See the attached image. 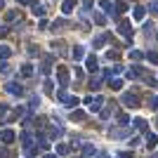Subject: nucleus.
Masks as SVG:
<instances>
[{
	"label": "nucleus",
	"mask_w": 158,
	"mask_h": 158,
	"mask_svg": "<svg viewBox=\"0 0 158 158\" xmlns=\"http://www.w3.org/2000/svg\"><path fill=\"white\" fill-rule=\"evenodd\" d=\"M123 104H125L127 109H135V106H139V97L127 92V94H123Z\"/></svg>",
	"instance_id": "nucleus-1"
},
{
	"label": "nucleus",
	"mask_w": 158,
	"mask_h": 158,
	"mask_svg": "<svg viewBox=\"0 0 158 158\" xmlns=\"http://www.w3.org/2000/svg\"><path fill=\"white\" fill-rule=\"evenodd\" d=\"M118 31H120V35H125V38H132V26H130V21H120V26H118Z\"/></svg>",
	"instance_id": "nucleus-2"
},
{
	"label": "nucleus",
	"mask_w": 158,
	"mask_h": 158,
	"mask_svg": "<svg viewBox=\"0 0 158 158\" xmlns=\"http://www.w3.org/2000/svg\"><path fill=\"white\" fill-rule=\"evenodd\" d=\"M73 7H76V0H64V5H61V10H64V14H71Z\"/></svg>",
	"instance_id": "nucleus-3"
},
{
	"label": "nucleus",
	"mask_w": 158,
	"mask_h": 158,
	"mask_svg": "<svg viewBox=\"0 0 158 158\" xmlns=\"http://www.w3.org/2000/svg\"><path fill=\"white\" fill-rule=\"evenodd\" d=\"M144 14H146L144 7H135V19H144Z\"/></svg>",
	"instance_id": "nucleus-4"
},
{
	"label": "nucleus",
	"mask_w": 158,
	"mask_h": 158,
	"mask_svg": "<svg viewBox=\"0 0 158 158\" xmlns=\"http://www.w3.org/2000/svg\"><path fill=\"white\" fill-rule=\"evenodd\" d=\"M87 69H90V71H97V59H94V57H87Z\"/></svg>",
	"instance_id": "nucleus-5"
},
{
	"label": "nucleus",
	"mask_w": 158,
	"mask_h": 158,
	"mask_svg": "<svg viewBox=\"0 0 158 158\" xmlns=\"http://www.w3.org/2000/svg\"><path fill=\"white\" fill-rule=\"evenodd\" d=\"M113 10H116V14H123V12L127 10V5H125V2H116V7H113Z\"/></svg>",
	"instance_id": "nucleus-6"
},
{
	"label": "nucleus",
	"mask_w": 158,
	"mask_h": 158,
	"mask_svg": "<svg viewBox=\"0 0 158 158\" xmlns=\"http://www.w3.org/2000/svg\"><path fill=\"white\" fill-rule=\"evenodd\" d=\"M156 142H158L156 135H149V137H146V144H149V149H153V146H156Z\"/></svg>",
	"instance_id": "nucleus-7"
},
{
	"label": "nucleus",
	"mask_w": 158,
	"mask_h": 158,
	"mask_svg": "<svg viewBox=\"0 0 158 158\" xmlns=\"http://www.w3.org/2000/svg\"><path fill=\"white\" fill-rule=\"evenodd\" d=\"M33 14H35V17H43V14H45L43 5H33Z\"/></svg>",
	"instance_id": "nucleus-8"
},
{
	"label": "nucleus",
	"mask_w": 158,
	"mask_h": 158,
	"mask_svg": "<svg viewBox=\"0 0 158 158\" xmlns=\"http://www.w3.org/2000/svg\"><path fill=\"white\" fill-rule=\"evenodd\" d=\"M142 57H144V54L139 52V50H132V52H130V59H135V61H139Z\"/></svg>",
	"instance_id": "nucleus-9"
},
{
	"label": "nucleus",
	"mask_w": 158,
	"mask_h": 158,
	"mask_svg": "<svg viewBox=\"0 0 158 158\" xmlns=\"http://www.w3.org/2000/svg\"><path fill=\"white\" fill-rule=\"evenodd\" d=\"M94 21H97L99 26H104V24H106V17H104V14H94Z\"/></svg>",
	"instance_id": "nucleus-10"
},
{
	"label": "nucleus",
	"mask_w": 158,
	"mask_h": 158,
	"mask_svg": "<svg viewBox=\"0 0 158 158\" xmlns=\"http://www.w3.org/2000/svg\"><path fill=\"white\" fill-rule=\"evenodd\" d=\"M146 59L151 61V64H158V54L156 52H149V54H146Z\"/></svg>",
	"instance_id": "nucleus-11"
},
{
	"label": "nucleus",
	"mask_w": 158,
	"mask_h": 158,
	"mask_svg": "<svg viewBox=\"0 0 158 158\" xmlns=\"http://www.w3.org/2000/svg\"><path fill=\"white\" fill-rule=\"evenodd\" d=\"M135 127H137V130H144V127H146V123H144L142 118H137V120H135Z\"/></svg>",
	"instance_id": "nucleus-12"
},
{
	"label": "nucleus",
	"mask_w": 158,
	"mask_h": 158,
	"mask_svg": "<svg viewBox=\"0 0 158 158\" xmlns=\"http://www.w3.org/2000/svg\"><path fill=\"white\" fill-rule=\"evenodd\" d=\"M73 57H76V59H80V57H83V47H76V50H73Z\"/></svg>",
	"instance_id": "nucleus-13"
},
{
	"label": "nucleus",
	"mask_w": 158,
	"mask_h": 158,
	"mask_svg": "<svg viewBox=\"0 0 158 158\" xmlns=\"http://www.w3.org/2000/svg\"><path fill=\"white\" fill-rule=\"evenodd\" d=\"M106 57H109V59H118V57H120V52H118V50H113V52H109Z\"/></svg>",
	"instance_id": "nucleus-14"
},
{
	"label": "nucleus",
	"mask_w": 158,
	"mask_h": 158,
	"mask_svg": "<svg viewBox=\"0 0 158 158\" xmlns=\"http://www.w3.org/2000/svg\"><path fill=\"white\" fill-rule=\"evenodd\" d=\"M111 87H113V90H120V87H123V83H120V80H111Z\"/></svg>",
	"instance_id": "nucleus-15"
},
{
	"label": "nucleus",
	"mask_w": 158,
	"mask_h": 158,
	"mask_svg": "<svg viewBox=\"0 0 158 158\" xmlns=\"http://www.w3.org/2000/svg\"><path fill=\"white\" fill-rule=\"evenodd\" d=\"M149 10H151L153 14H158V0H156V2H151V5H149Z\"/></svg>",
	"instance_id": "nucleus-16"
},
{
	"label": "nucleus",
	"mask_w": 158,
	"mask_h": 158,
	"mask_svg": "<svg viewBox=\"0 0 158 158\" xmlns=\"http://www.w3.org/2000/svg\"><path fill=\"white\" fill-rule=\"evenodd\" d=\"M17 19V12H7V21H14Z\"/></svg>",
	"instance_id": "nucleus-17"
},
{
	"label": "nucleus",
	"mask_w": 158,
	"mask_h": 158,
	"mask_svg": "<svg viewBox=\"0 0 158 158\" xmlns=\"http://www.w3.org/2000/svg\"><path fill=\"white\" fill-rule=\"evenodd\" d=\"M151 109H156V111H158V97H156V99H151Z\"/></svg>",
	"instance_id": "nucleus-18"
},
{
	"label": "nucleus",
	"mask_w": 158,
	"mask_h": 158,
	"mask_svg": "<svg viewBox=\"0 0 158 158\" xmlns=\"http://www.w3.org/2000/svg\"><path fill=\"white\" fill-rule=\"evenodd\" d=\"M17 2H28V5H35V0H17Z\"/></svg>",
	"instance_id": "nucleus-19"
},
{
	"label": "nucleus",
	"mask_w": 158,
	"mask_h": 158,
	"mask_svg": "<svg viewBox=\"0 0 158 158\" xmlns=\"http://www.w3.org/2000/svg\"><path fill=\"white\" fill-rule=\"evenodd\" d=\"M2 5H5V2H2V0H0V10H2Z\"/></svg>",
	"instance_id": "nucleus-20"
},
{
	"label": "nucleus",
	"mask_w": 158,
	"mask_h": 158,
	"mask_svg": "<svg viewBox=\"0 0 158 158\" xmlns=\"http://www.w3.org/2000/svg\"><path fill=\"white\" fill-rule=\"evenodd\" d=\"M156 125H158V120H156Z\"/></svg>",
	"instance_id": "nucleus-21"
}]
</instances>
